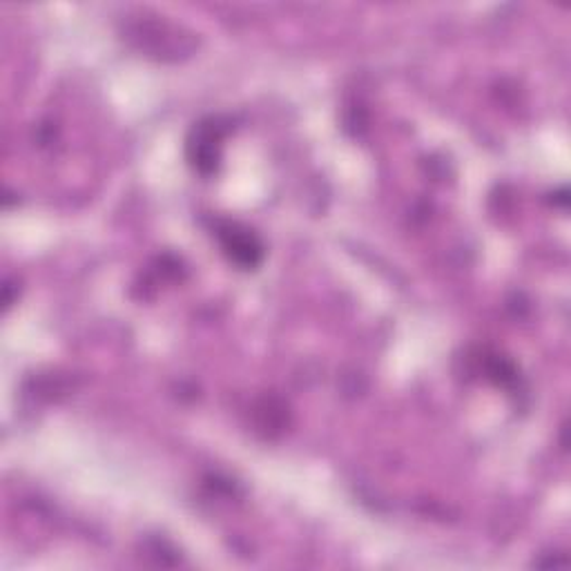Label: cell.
I'll return each mask as SVG.
<instances>
[{"mask_svg": "<svg viewBox=\"0 0 571 571\" xmlns=\"http://www.w3.org/2000/svg\"><path fill=\"white\" fill-rule=\"evenodd\" d=\"M217 236H219V242H221L228 259L240 268L251 270L262 262L264 246L248 228L228 221V223H221L217 228Z\"/></svg>", "mask_w": 571, "mask_h": 571, "instance_id": "6da1fadb", "label": "cell"}, {"mask_svg": "<svg viewBox=\"0 0 571 571\" xmlns=\"http://www.w3.org/2000/svg\"><path fill=\"white\" fill-rule=\"evenodd\" d=\"M228 127L221 125L219 119H210L199 123L187 138V159L199 172L208 174L217 168L221 138Z\"/></svg>", "mask_w": 571, "mask_h": 571, "instance_id": "7a4b0ae2", "label": "cell"}]
</instances>
